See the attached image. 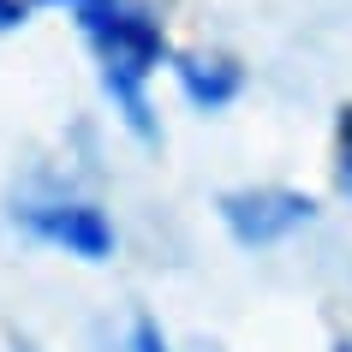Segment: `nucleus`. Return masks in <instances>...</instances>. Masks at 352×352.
Masks as SVG:
<instances>
[{"label": "nucleus", "mask_w": 352, "mask_h": 352, "mask_svg": "<svg viewBox=\"0 0 352 352\" xmlns=\"http://www.w3.org/2000/svg\"><path fill=\"white\" fill-rule=\"evenodd\" d=\"M42 6H66L72 12V24L84 30V42H90V54H96V72H102L108 102L149 144L155 138L149 78L167 60V36H162V24H155V12L138 6V0H42Z\"/></svg>", "instance_id": "obj_1"}, {"label": "nucleus", "mask_w": 352, "mask_h": 352, "mask_svg": "<svg viewBox=\"0 0 352 352\" xmlns=\"http://www.w3.org/2000/svg\"><path fill=\"white\" fill-rule=\"evenodd\" d=\"M6 221L19 227L30 245H48V251H66L78 263H108L120 233L90 197H78V191L54 186V179H30L24 191H12V204H6Z\"/></svg>", "instance_id": "obj_2"}, {"label": "nucleus", "mask_w": 352, "mask_h": 352, "mask_svg": "<svg viewBox=\"0 0 352 352\" xmlns=\"http://www.w3.org/2000/svg\"><path fill=\"white\" fill-rule=\"evenodd\" d=\"M215 209H221L227 233H233L245 251H269V245L293 239L298 227L316 221V197L287 191V186H239V191H221Z\"/></svg>", "instance_id": "obj_3"}, {"label": "nucleus", "mask_w": 352, "mask_h": 352, "mask_svg": "<svg viewBox=\"0 0 352 352\" xmlns=\"http://www.w3.org/2000/svg\"><path fill=\"white\" fill-rule=\"evenodd\" d=\"M173 78H179V90L197 102L204 113H215V108H227L233 96H239V66H227V60H179L173 66Z\"/></svg>", "instance_id": "obj_4"}, {"label": "nucleus", "mask_w": 352, "mask_h": 352, "mask_svg": "<svg viewBox=\"0 0 352 352\" xmlns=\"http://www.w3.org/2000/svg\"><path fill=\"white\" fill-rule=\"evenodd\" d=\"M131 352H167V340H162V329H155V316H138L131 322V340H126Z\"/></svg>", "instance_id": "obj_5"}, {"label": "nucleus", "mask_w": 352, "mask_h": 352, "mask_svg": "<svg viewBox=\"0 0 352 352\" xmlns=\"http://www.w3.org/2000/svg\"><path fill=\"white\" fill-rule=\"evenodd\" d=\"M340 191L352 197V108L340 113Z\"/></svg>", "instance_id": "obj_6"}, {"label": "nucleus", "mask_w": 352, "mask_h": 352, "mask_svg": "<svg viewBox=\"0 0 352 352\" xmlns=\"http://www.w3.org/2000/svg\"><path fill=\"white\" fill-rule=\"evenodd\" d=\"M30 19V0H0V30H19Z\"/></svg>", "instance_id": "obj_7"}, {"label": "nucleus", "mask_w": 352, "mask_h": 352, "mask_svg": "<svg viewBox=\"0 0 352 352\" xmlns=\"http://www.w3.org/2000/svg\"><path fill=\"white\" fill-rule=\"evenodd\" d=\"M12 352H30V346H24V340H12Z\"/></svg>", "instance_id": "obj_8"}]
</instances>
